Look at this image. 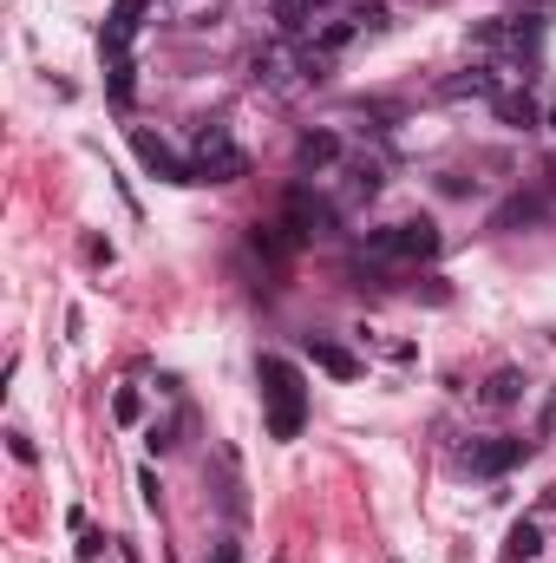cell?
<instances>
[{
  "mask_svg": "<svg viewBox=\"0 0 556 563\" xmlns=\"http://www.w3.org/2000/svg\"><path fill=\"white\" fill-rule=\"evenodd\" d=\"M256 380H262V413H269V439H301L308 426V380L288 354H262L256 361Z\"/></svg>",
  "mask_w": 556,
  "mask_h": 563,
  "instance_id": "cell-1",
  "label": "cell"
},
{
  "mask_svg": "<svg viewBox=\"0 0 556 563\" xmlns=\"http://www.w3.org/2000/svg\"><path fill=\"white\" fill-rule=\"evenodd\" d=\"M190 171H197V184H236V177L249 171V157H242V144L229 138V125L203 118L197 138H190Z\"/></svg>",
  "mask_w": 556,
  "mask_h": 563,
  "instance_id": "cell-2",
  "label": "cell"
},
{
  "mask_svg": "<svg viewBox=\"0 0 556 563\" xmlns=\"http://www.w3.org/2000/svg\"><path fill=\"white\" fill-rule=\"evenodd\" d=\"M367 256H380V262H433V256H439V230H433L426 216L367 230Z\"/></svg>",
  "mask_w": 556,
  "mask_h": 563,
  "instance_id": "cell-3",
  "label": "cell"
},
{
  "mask_svg": "<svg viewBox=\"0 0 556 563\" xmlns=\"http://www.w3.org/2000/svg\"><path fill=\"white\" fill-rule=\"evenodd\" d=\"M380 26H387V7H380V0H367V7H341L334 20H321V26H315V39H308V46H315V52H328V59H341L360 33H380Z\"/></svg>",
  "mask_w": 556,
  "mask_h": 563,
  "instance_id": "cell-4",
  "label": "cell"
},
{
  "mask_svg": "<svg viewBox=\"0 0 556 563\" xmlns=\"http://www.w3.org/2000/svg\"><path fill=\"white\" fill-rule=\"evenodd\" d=\"M282 223H288V236H295V243L328 236V230H334V203H328V197H315L308 184H295V190H288V203H282Z\"/></svg>",
  "mask_w": 556,
  "mask_h": 563,
  "instance_id": "cell-5",
  "label": "cell"
},
{
  "mask_svg": "<svg viewBox=\"0 0 556 563\" xmlns=\"http://www.w3.org/2000/svg\"><path fill=\"white\" fill-rule=\"evenodd\" d=\"M131 151H138V164L151 171V177H164V184H197V171L164 144V138H151V131H131Z\"/></svg>",
  "mask_w": 556,
  "mask_h": 563,
  "instance_id": "cell-6",
  "label": "cell"
},
{
  "mask_svg": "<svg viewBox=\"0 0 556 563\" xmlns=\"http://www.w3.org/2000/svg\"><path fill=\"white\" fill-rule=\"evenodd\" d=\"M518 459H524V439H485V446H465V466H472V472H485V479L511 472Z\"/></svg>",
  "mask_w": 556,
  "mask_h": 563,
  "instance_id": "cell-7",
  "label": "cell"
},
{
  "mask_svg": "<svg viewBox=\"0 0 556 563\" xmlns=\"http://www.w3.org/2000/svg\"><path fill=\"white\" fill-rule=\"evenodd\" d=\"M308 361H315V367H328L334 380H354V374H360V361H354L341 341H328V335H308Z\"/></svg>",
  "mask_w": 556,
  "mask_h": 563,
  "instance_id": "cell-8",
  "label": "cell"
},
{
  "mask_svg": "<svg viewBox=\"0 0 556 563\" xmlns=\"http://www.w3.org/2000/svg\"><path fill=\"white\" fill-rule=\"evenodd\" d=\"M144 20V0H118L111 20H105V52H131V33Z\"/></svg>",
  "mask_w": 556,
  "mask_h": 563,
  "instance_id": "cell-9",
  "label": "cell"
},
{
  "mask_svg": "<svg viewBox=\"0 0 556 563\" xmlns=\"http://www.w3.org/2000/svg\"><path fill=\"white\" fill-rule=\"evenodd\" d=\"M341 157V138L334 131H301V144H295V164L301 171H328Z\"/></svg>",
  "mask_w": 556,
  "mask_h": 563,
  "instance_id": "cell-10",
  "label": "cell"
},
{
  "mask_svg": "<svg viewBox=\"0 0 556 563\" xmlns=\"http://www.w3.org/2000/svg\"><path fill=\"white\" fill-rule=\"evenodd\" d=\"M492 105H498V118H505L511 131H537V98H531V92H498Z\"/></svg>",
  "mask_w": 556,
  "mask_h": 563,
  "instance_id": "cell-11",
  "label": "cell"
},
{
  "mask_svg": "<svg viewBox=\"0 0 556 563\" xmlns=\"http://www.w3.org/2000/svg\"><path fill=\"white\" fill-rule=\"evenodd\" d=\"M105 92H111V105H131V92H138L131 52H105Z\"/></svg>",
  "mask_w": 556,
  "mask_h": 563,
  "instance_id": "cell-12",
  "label": "cell"
},
{
  "mask_svg": "<svg viewBox=\"0 0 556 563\" xmlns=\"http://www.w3.org/2000/svg\"><path fill=\"white\" fill-rule=\"evenodd\" d=\"M452 98H498L505 85H498V72H485V66H472V72H459L452 85H446Z\"/></svg>",
  "mask_w": 556,
  "mask_h": 563,
  "instance_id": "cell-13",
  "label": "cell"
},
{
  "mask_svg": "<svg viewBox=\"0 0 556 563\" xmlns=\"http://www.w3.org/2000/svg\"><path fill=\"white\" fill-rule=\"evenodd\" d=\"M518 394H524V374H518V367H498V374L485 380V394H478V400H485V407H511Z\"/></svg>",
  "mask_w": 556,
  "mask_h": 563,
  "instance_id": "cell-14",
  "label": "cell"
},
{
  "mask_svg": "<svg viewBox=\"0 0 556 563\" xmlns=\"http://www.w3.org/2000/svg\"><path fill=\"white\" fill-rule=\"evenodd\" d=\"M321 7H328V0H282V7H275V26H282V33H308Z\"/></svg>",
  "mask_w": 556,
  "mask_h": 563,
  "instance_id": "cell-15",
  "label": "cell"
},
{
  "mask_svg": "<svg viewBox=\"0 0 556 563\" xmlns=\"http://www.w3.org/2000/svg\"><path fill=\"white\" fill-rule=\"evenodd\" d=\"M288 223H256V249L269 256V262H288V249H295V236H282Z\"/></svg>",
  "mask_w": 556,
  "mask_h": 563,
  "instance_id": "cell-16",
  "label": "cell"
},
{
  "mask_svg": "<svg viewBox=\"0 0 556 563\" xmlns=\"http://www.w3.org/2000/svg\"><path fill=\"white\" fill-rule=\"evenodd\" d=\"M537 216H544V197H511L492 223H498V230H511V223H537Z\"/></svg>",
  "mask_w": 556,
  "mask_h": 563,
  "instance_id": "cell-17",
  "label": "cell"
},
{
  "mask_svg": "<svg viewBox=\"0 0 556 563\" xmlns=\"http://www.w3.org/2000/svg\"><path fill=\"white\" fill-rule=\"evenodd\" d=\"M347 190H354V197H374V190H380V164H354V171H347Z\"/></svg>",
  "mask_w": 556,
  "mask_h": 563,
  "instance_id": "cell-18",
  "label": "cell"
},
{
  "mask_svg": "<svg viewBox=\"0 0 556 563\" xmlns=\"http://www.w3.org/2000/svg\"><path fill=\"white\" fill-rule=\"evenodd\" d=\"M537 544H544L537 525H518V531H511V558H537Z\"/></svg>",
  "mask_w": 556,
  "mask_h": 563,
  "instance_id": "cell-19",
  "label": "cell"
},
{
  "mask_svg": "<svg viewBox=\"0 0 556 563\" xmlns=\"http://www.w3.org/2000/svg\"><path fill=\"white\" fill-rule=\"evenodd\" d=\"M111 413H118V420H138V394H131V387H118V400H111Z\"/></svg>",
  "mask_w": 556,
  "mask_h": 563,
  "instance_id": "cell-20",
  "label": "cell"
},
{
  "mask_svg": "<svg viewBox=\"0 0 556 563\" xmlns=\"http://www.w3.org/2000/svg\"><path fill=\"white\" fill-rule=\"evenodd\" d=\"M7 446H13V459H20V466H33V459H39V453H33V439H26V433H7Z\"/></svg>",
  "mask_w": 556,
  "mask_h": 563,
  "instance_id": "cell-21",
  "label": "cell"
},
{
  "mask_svg": "<svg viewBox=\"0 0 556 563\" xmlns=\"http://www.w3.org/2000/svg\"><path fill=\"white\" fill-rule=\"evenodd\" d=\"M216 563H236V544H223V551H216Z\"/></svg>",
  "mask_w": 556,
  "mask_h": 563,
  "instance_id": "cell-22",
  "label": "cell"
},
{
  "mask_svg": "<svg viewBox=\"0 0 556 563\" xmlns=\"http://www.w3.org/2000/svg\"><path fill=\"white\" fill-rule=\"evenodd\" d=\"M551 505H556V492H551Z\"/></svg>",
  "mask_w": 556,
  "mask_h": 563,
  "instance_id": "cell-23",
  "label": "cell"
}]
</instances>
